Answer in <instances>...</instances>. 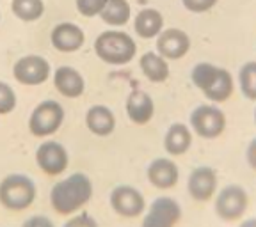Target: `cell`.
I'll use <instances>...</instances> for the list:
<instances>
[{
	"label": "cell",
	"mask_w": 256,
	"mask_h": 227,
	"mask_svg": "<svg viewBox=\"0 0 256 227\" xmlns=\"http://www.w3.org/2000/svg\"><path fill=\"white\" fill-rule=\"evenodd\" d=\"M91 197L92 183L89 176L75 172L54 185L50 192V204L56 213L68 217L80 212L91 201Z\"/></svg>",
	"instance_id": "obj_1"
},
{
	"label": "cell",
	"mask_w": 256,
	"mask_h": 227,
	"mask_svg": "<svg viewBox=\"0 0 256 227\" xmlns=\"http://www.w3.org/2000/svg\"><path fill=\"white\" fill-rule=\"evenodd\" d=\"M94 52L104 62L112 66H123L136 57L137 46L126 32L105 30L96 37Z\"/></svg>",
	"instance_id": "obj_2"
},
{
	"label": "cell",
	"mask_w": 256,
	"mask_h": 227,
	"mask_svg": "<svg viewBox=\"0 0 256 227\" xmlns=\"http://www.w3.org/2000/svg\"><path fill=\"white\" fill-rule=\"evenodd\" d=\"M36 185L25 174H9L0 181V204L9 212H24L36 199Z\"/></svg>",
	"instance_id": "obj_3"
},
{
	"label": "cell",
	"mask_w": 256,
	"mask_h": 227,
	"mask_svg": "<svg viewBox=\"0 0 256 227\" xmlns=\"http://www.w3.org/2000/svg\"><path fill=\"white\" fill-rule=\"evenodd\" d=\"M62 121H64L62 105L54 100H46V101H41L32 110L28 128H30L32 135L48 137V135H54L59 130Z\"/></svg>",
	"instance_id": "obj_4"
},
{
	"label": "cell",
	"mask_w": 256,
	"mask_h": 227,
	"mask_svg": "<svg viewBox=\"0 0 256 227\" xmlns=\"http://www.w3.org/2000/svg\"><path fill=\"white\" fill-rule=\"evenodd\" d=\"M190 126L203 139H217L226 128L222 110L214 105H201L190 114Z\"/></svg>",
	"instance_id": "obj_5"
},
{
	"label": "cell",
	"mask_w": 256,
	"mask_h": 227,
	"mask_svg": "<svg viewBox=\"0 0 256 227\" xmlns=\"http://www.w3.org/2000/svg\"><path fill=\"white\" fill-rule=\"evenodd\" d=\"M248 210V194L238 185H228L216 199V212L222 220H238Z\"/></svg>",
	"instance_id": "obj_6"
},
{
	"label": "cell",
	"mask_w": 256,
	"mask_h": 227,
	"mask_svg": "<svg viewBox=\"0 0 256 227\" xmlns=\"http://www.w3.org/2000/svg\"><path fill=\"white\" fill-rule=\"evenodd\" d=\"M182 219V208L171 197H158L144 215L140 227H176Z\"/></svg>",
	"instance_id": "obj_7"
},
{
	"label": "cell",
	"mask_w": 256,
	"mask_h": 227,
	"mask_svg": "<svg viewBox=\"0 0 256 227\" xmlns=\"http://www.w3.org/2000/svg\"><path fill=\"white\" fill-rule=\"evenodd\" d=\"M36 164L44 174L48 176H59L62 174L70 164L68 151L62 144L56 140H46L38 148L36 151Z\"/></svg>",
	"instance_id": "obj_8"
},
{
	"label": "cell",
	"mask_w": 256,
	"mask_h": 227,
	"mask_svg": "<svg viewBox=\"0 0 256 227\" xmlns=\"http://www.w3.org/2000/svg\"><path fill=\"white\" fill-rule=\"evenodd\" d=\"M110 206L120 217L124 219H136L144 212L146 203L137 188L130 185H120L110 192Z\"/></svg>",
	"instance_id": "obj_9"
},
{
	"label": "cell",
	"mask_w": 256,
	"mask_h": 227,
	"mask_svg": "<svg viewBox=\"0 0 256 227\" xmlns=\"http://www.w3.org/2000/svg\"><path fill=\"white\" fill-rule=\"evenodd\" d=\"M14 78L24 85H40L50 76V64L40 55L22 57L12 68Z\"/></svg>",
	"instance_id": "obj_10"
},
{
	"label": "cell",
	"mask_w": 256,
	"mask_h": 227,
	"mask_svg": "<svg viewBox=\"0 0 256 227\" xmlns=\"http://www.w3.org/2000/svg\"><path fill=\"white\" fill-rule=\"evenodd\" d=\"M190 50V37L180 28H166L158 34L156 52L166 60H178Z\"/></svg>",
	"instance_id": "obj_11"
},
{
	"label": "cell",
	"mask_w": 256,
	"mask_h": 227,
	"mask_svg": "<svg viewBox=\"0 0 256 227\" xmlns=\"http://www.w3.org/2000/svg\"><path fill=\"white\" fill-rule=\"evenodd\" d=\"M188 194H190L192 199L196 201H204L212 199L214 192L217 188V176L216 171L210 167H198L190 172L187 181Z\"/></svg>",
	"instance_id": "obj_12"
},
{
	"label": "cell",
	"mask_w": 256,
	"mask_h": 227,
	"mask_svg": "<svg viewBox=\"0 0 256 227\" xmlns=\"http://www.w3.org/2000/svg\"><path fill=\"white\" fill-rule=\"evenodd\" d=\"M52 44L59 52H76L84 44V30L75 23H59L52 30Z\"/></svg>",
	"instance_id": "obj_13"
},
{
	"label": "cell",
	"mask_w": 256,
	"mask_h": 227,
	"mask_svg": "<svg viewBox=\"0 0 256 227\" xmlns=\"http://www.w3.org/2000/svg\"><path fill=\"white\" fill-rule=\"evenodd\" d=\"M180 172L172 160L169 158H156L153 160L148 167V180L153 187L160 190H168L178 183Z\"/></svg>",
	"instance_id": "obj_14"
},
{
	"label": "cell",
	"mask_w": 256,
	"mask_h": 227,
	"mask_svg": "<svg viewBox=\"0 0 256 227\" xmlns=\"http://www.w3.org/2000/svg\"><path fill=\"white\" fill-rule=\"evenodd\" d=\"M126 114L136 124H146L155 114V103L152 96L144 91H132L126 100Z\"/></svg>",
	"instance_id": "obj_15"
},
{
	"label": "cell",
	"mask_w": 256,
	"mask_h": 227,
	"mask_svg": "<svg viewBox=\"0 0 256 227\" xmlns=\"http://www.w3.org/2000/svg\"><path fill=\"white\" fill-rule=\"evenodd\" d=\"M54 84H56L57 91L62 96H66V98H78L86 89L84 76L80 75L75 68H70V66L57 68L56 75H54Z\"/></svg>",
	"instance_id": "obj_16"
},
{
	"label": "cell",
	"mask_w": 256,
	"mask_h": 227,
	"mask_svg": "<svg viewBox=\"0 0 256 227\" xmlns=\"http://www.w3.org/2000/svg\"><path fill=\"white\" fill-rule=\"evenodd\" d=\"M86 124H88L89 132L98 137H107L114 132L116 128V117L112 110L105 105H94L88 110L86 116Z\"/></svg>",
	"instance_id": "obj_17"
},
{
	"label": "cell",
	"mask_w": 256,
	"mask_h": 227,
	"mask_svg": "<svg viewBox=\"0 0 256 227\" xmlns=\"http://www.w3.org/2000/svg\"><path fill=\"white\" fill-rule=\"evenodd\" d=\"M190 144H192L190 130H188L185 124L174 123V124H171L169 130L166 132L164 148L171 156H180V155H184V153H187L188 148H190Z\"/></svg>",
	"instance_id": "obj_18"
},
{
	"label": "cell",
	"mask_w": 256,
	"mask_h": 227,
	"mask_svg": "<svg viewBox=\"0 0 256 227\" xmlns=\"http://www.w3.org/2000/svg\"><path fill=\"white\" fill-rule=\"evenodd\" d=\"M233 76L230 75V71L222 68H217V73L214 76V80L206 87L203 89V94L206 96L208 100L216 101V103H222L233 94Z\"/></svg>",
	"instance_id": "obj_19"
},
{
	"label": "cell",
	"mask_w": 256,
	"mask_h": 227,
	"mask_svg": "<svg viewBox=\"0 0 256 227\" xmlns=\"http://www.w3.org/2000/svg\"><path fill=\"white\" fill-rule=\"evenodd\" d=\"M134 27H136V32L142 39H152V37H156L162 32L164 18L156 9H142L136 16Z\"/></svg>",
	"instance_id": "obj_20"
},
{
	"label": "cell",
	"mask_w": 256,
	"mask_h": 227,
	"mask_svg": "<svg viewBox=\"0 0 256 227\" xmlns=\"http://www.w3.org/2000/svg\"><path fill=\"white\" fill-rule=\"evenodd\" d=\"M140 69H142L144 76L150 80V82H166L169 76V64L168 60L162 55L155 52H146L139 60Z\"/></svg>",
	"instance_id": "obj_21"
},
{
	"label": "cell",
	"mask_w": 256,
	"mask_h": 227,
	"mask_svg": "<svg viewBox=\"0 0 256 227\" xmlns=\"http://www.w3.org/2000/svg\"><path fill=\"white\" fill-rule=\"evenodd\" d=\"M100 16L107 25L123 27L130 20V5L126 0H107Z\"/></svg>",
	"instance_id": "obj_22"
},
{
	"label": "cell",
	"mask_w": 256,
	"mask_h": 227,
	"mask_svg": "<svg viewBox=\"0 0 256 227\" xmlns=\"http://www.w3.org/2000/svg\"><path fill=\"white\" fill-rule=\"evenodd\" d=\"M11 11L24 21H36L43 16L44 4L43 0H12Z\"/></svg>",
	"instance_id": "obj_23"
},
{
	"label": "cell",
	"mask_w": 256,
	"mask_h": 227,
	"mask_svg": "<svg viewBox=\"0 0 256 227\" xmlns=\"http://www.w3.org/2000/svg\"><path fill=\"white\" fill-rule=\"evenodd\" d=\"M238 85L248 100L256 101V62H246L238 71Z\"/></svg>",
	"instance_id": "obj_24"
},
{
	"label": "cell",
	"mask_w": 256,
	"mask_h": 227,
	"mask_svg": "<svg viewBox=\"0 0 256 227\" xmlns=\"http://www.w3.org/2000/svg\"><path fill=\"white\" fill-rule=\"evenodd\" d=\"M216 73H217V66H214V64H210V62H200V64H196V66H194L190 76H192V82H194V85L203 91V89L214 80Z\"/></svg>",
	"instance_id": "obj_25"
},
{
	"label": "cell",
	"mask_w": 256,
	"mask_h": 227,
	"mask_svg": "<svg viewBox=\"0 0 256 227\" xmlns=\"http://www.w3.org/2000/svg\"><path fill=\"white\" fill-rule=\"evenodd\" d=\"M16 107V92L6 82H0V114H9Z\"/></svg>",
	"instance_id": "obj_26"
},
{
	"label": "cell",
	"mask_w": 256,
	"mask_h": 227,
	"mask_svg": "<svg viewBox=\"0 0 256 227\" xmlns=\"http://www.w3.org/2000/svg\"><path fill=\"white\" fill-rule=\"evenodd\" d=\"M107 0H76V9L80 14L92 18V16L100 14Z\"/></svg>",
	"instance_id": "obj_27"
},
{
	"label": "cell",
	"mask_w": 256,
	"mask_h": 227,
	"mask_svg": "<svg viewBox=\"0 0 256 227\" xmlns=\"http://www.w3.org/2000/svg\"><path fill=\"white\" fill-rule=\"evenodd\" d=\"M182 2H184L185 9H188L190 12L210 11L217 4V0H182Z\"/></svg>",
	"instance_id": "obj_28"
},
{
	"label": "cell",
	"mask_w": 256,
	"mask_h": 227,
	"mask_svg": "<svg viewBox=\"0 0 256 227\" xmlns=\"http://www.w3.org/2000/svg\"><path fill=\"white\" fill-rule=\"evenodd\" d=\"M62 227H98L96 220L92 219L88 213H80V215H75L64 224Z\"/></svg>",
	"instance_id": "obj_29"
},
{
	"label": "cell",
	"mask_w": 256,
	"mask_h": 227,
	"mask_svg": "<svg viewBox=\"0 0 256 227\" xmlns=\"http://www.w3.org/2000/svg\"><path fill=\"white\" fill-rule=\"evenodd\" d=\"M22 227H56V224L44 215H32L22 224Z\"/></svg>",
	"instance_id": "obj_30"
},
{
	"label": "cell",
	"mask_w": 256,
	"mask_h": 227,
	"mask_svg": "<svg viewBox=\"0 0 256 227\" xmlns=\"http://www.w3.org/2000/svg\"><path fill=\"white\" fill-rule=\"evenodd\" d=\"M246 156H248V164L251 165V169L256 171V139H252L251 142H249Z\"/></svg>",
	"instance_id": "obj_31"
},
{
	"label": "cell",
	"mask_w": 256,
	"mask_h": 227,
	"mask_svg": "<svg viewBox=\"0 0 256 227\" xmlns=\"http://www.w3.org/2000/svg\"><path fill=\"white\" fill-rule=\"evenodd\" d=\"M238 227H256V219H249V220H244V222L240 224Z\"/></svg>",
	"instance_id": "obj_32"
},
{
	"label": "cell",
	"mask_w": 256,
	"mask_h": 227,
	"mask_svg": "<svg viewBox=\"0 0 256 227\" xmlns=\"http://www.w3.org/2000/svg\"><path fill=\"white\" fill-rule=\"evenodd\" d=\"M254 123H256V110H254Z\"/></svg>",
	"instance_id": "obj_33"
}]
</instances>
